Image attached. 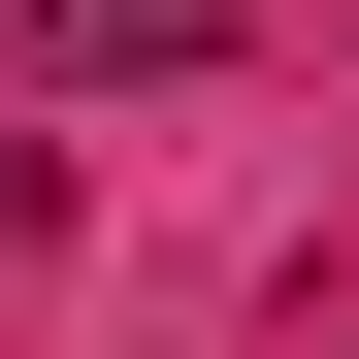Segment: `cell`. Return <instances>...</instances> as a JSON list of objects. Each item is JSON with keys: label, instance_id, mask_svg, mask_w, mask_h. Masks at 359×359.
I'll use <instances>...</instances> for the list:
<instances>
[{"label": "cell", "instance_id": "6da1fadb", "mask_svg": "<svg viewBox=\"0 0 359 359\" xmlns=\"http://www.w3.org/2000/svg\"><path fill=\"white\" fill-rule=\"evenodd\" d=\"M0 33H33V66H66V98H163V66H196V33H229V0H0Z\"/></svg>", "mask_w": 359, "mask_h": 359}, {"label": "cell", "instance_id": "7a4b0ae2", "mask_svg": "<svg viewBox=\"0 0 359 359\" xmlns=\"http://www.w3.org/2000/svg\"><path fill=\"white\" fill-rule=\"evenodd\" d=\"M0 294H33V131H0Z\"/></svg>", "mask_w": 359, "mask_h": 359}, {"label": "cell", "instance_id": "3957f363", "mask_svg": "<svg viewBox=\"0 0 359 359\" xmlns=\"http://www.w3.org/2000/svg\"><path fill=\"white\" fill-rule=\"evenodd\" d=\"M294 359H359V262H327V294H294Z\"/></svg>", "mask_w": 359, "mask_h": 359}]
</instances>
